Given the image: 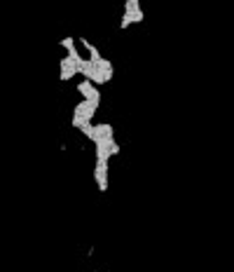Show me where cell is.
Listing matches in <instances>:
<instances>
[{
	"label": "cell",
	"instance_id": "5",
	"mask_svg": "<svg viewBox=\"0 0 234 272\" xmlns=\"http://www.w3.org/2000/svg\"><path fill=\"white\" fill-rule=\"evenodd\" d=\"M78 92L82 94V99H87V101H94V103H99L101 106V92H99V87L89 80H82L78 82Z\"/></svg>",
	"mask_w": 234,
	"mask_h": 272
},
{
	"label": "cell",
	"instance_id": "3",
	"mask_svg": "<svg viewBox=\"0 0 234 272\" xmlns=\"http://www.w3.org/2000/svg\"><path fill=\"white\" fill-rule=\"evenodd\" d=\"M75 75H80L78 61H75L73 56H64V59H61V64H59V80L68 82V80H73Z\"/></svg>",
	"mask_w": 234,
	"mask_h": 272
},
{
	"label": "cell",
	"instance_id": "2",
	"mask_svg": "<svg viewBox=\"0 0 234 272\" xmlns=\"http://www.w3.org/2000/svg\"><path fill=\"white\" fill-rule=\"evenodd\" d=\"M145 19L143 10H141V0H124V14H122V21H119V28L127 31L134 24H141Z\"/></svg>",
	"mask_w": 234,
	"mask_h": 272
},
{
	"label": "cell",
	"instance_id": "1",
	"mask_svg": "<svg viewBox=\"0 0 234 272\" xmlns=\"http://www.w3.org/2000/svg\"><path fill=\"white\" fill-rule=\"evenodd\" d=\"M96 110H99V103H94V101H87V99H82L78 106L73 108V120L70 124L75 127V129H82L87 122L94 120V115H96Z\"/></svg>",
	"mask_w": 234,
	"mask_h": 272
},
{
	"label": "cell",
	"instance_id": "4",
	"mask_svg": "<svg viewBox=\"0 0 234 272\" xmlns=\"http://www.w3.org/2000/svg\"><path fill=\"white\" fill-rule=\"evenodd\" d=\"M94 181H96V188L101 192L108 190V160H96V164H94Z\"/></svg>",
	"mask_w": 234,
	"mask_h": 272
},
{
	"label": "cell",
	"instance_id": "6",
	"mask_svg": "<svg viewBox=\"0 0 234 272\" xmlns=\"http://www.w3.org/2000/svg\"><path fill=\"white\" fill-rule=\"evenodd\" d=\"M110 138H115V127L110 122H99L94 124V134H91V143H96V141H110Z\"/></svg>",
	"mask_w": 234,
	"mask_h": 272
}]
</instances>
